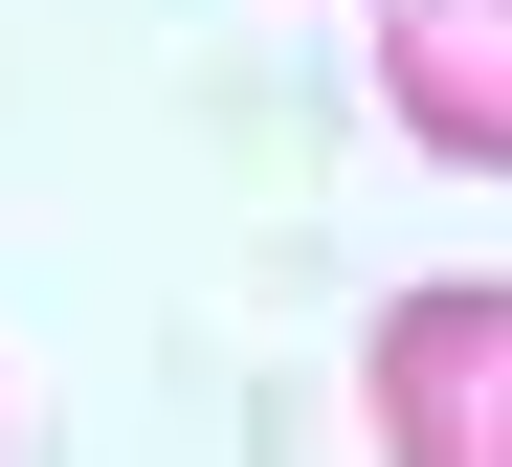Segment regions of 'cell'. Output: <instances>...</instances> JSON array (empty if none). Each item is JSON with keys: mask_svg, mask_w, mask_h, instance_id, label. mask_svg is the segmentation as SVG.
I'll return each instance as SVG.
<instances>
[{"mask_svg": "<svg viewBox=\"0 0 512 467\" xmlns=\"http://www.w3.org/2000/svg\"><path fill=\"white\" fill-rule=\"evenodd\" d=\"M379 112L423 156L512 178V0H379Z\"/></svg>", "mask_w": 512, "mask_h": 467, "instance_id": "obj_2", "label": "cell"}, {"mask_svg": "<svg viewBox=\"0 0 512 467\" xmlns=\"http://www.w3.org/2000/svg\"><path fill=\"white\" fill-rule=\"evenodd\" d=\"M357 401H379V467H512V267L401 290L379 356H357Z\"/></svg>", "mask_w": 512, "mask_h": 467, "instance_id": "obj_1", "label": "cell"}]
</instances>
